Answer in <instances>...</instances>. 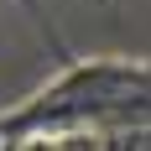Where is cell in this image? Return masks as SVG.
<instances>
[{"instance_id":"obj_1","label":"cell","mask_w":151,"mask_h":151,"mask_svg":"<svg viewBox=\"0 0 151 151\" xmlns=\"http://www.w3.org/2000/svg\"><path fill=\"white\" fill-rule=\"evenodd\" d=\"M0 146H11V125H5V109H0Z\"/></svg>"},{"instance_id":"obj_2","label":"cell","mask_w":151,"mask_h":151,"mask_svg":"<svg viewBox=\"0 0 151 151\" xmlns=\"http://www.w3.org/2000/svg\"><path fill=\"white\" fill-rule=\"evenodd\" d=\"M99 5H109V0H99Z\"/></svg>"}]
</instances>
